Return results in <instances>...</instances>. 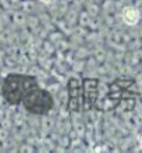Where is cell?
<instances>
[{"label": "cell", "instance_id": "7a4b0ae2", "mask_svg": "<svg viewBox=\"0 0 142 153\" xmlns=\"http://www.w3.org/2000/svg\"><path fill=\"white\" fill-rule=\"evenodd\" d=\"M21 102L25 109L33 114H45L53 107L52 95L43 89L36 88V86L31 89Z\"/></svg>", "mask_w": 142, "mask_h": 153}, {"label": "cell", "instance_id": "8992f818", "mask_svg": "<svg viewBox=\"0 0 142 153\" xmlns=\"http://www.w3.org/2000/svg\"><path fill=\"white\" fill-rule=\"evenodd\" d=\"M139 143H141V146H142V135L139 137Z\"/></svg>", "mask_w": 142, "mask_h": 153}, {"label": "cell", "instance_id": "3957f363", "mask_svg": "<svg viewBox=\"0 0 142 153\" xmlns=\"http://www.w3.org/2000/svg\"><path fill=\"white\" fill-rule=\"evenodd\" d=\"M96 81L88 79L85 81V107H89L95 100V96H96Z\"/></svg>", "mask_w": 142, "mask_h": 153}, {"label": "cell", "instance_id": "277c9868", "mask_svg": "<svg viewBox=\"0 0 142 153\" xmlns=\"http://www.w3.org/2000/svg\"><path fill=\"white\" fill-rule=\"evenodd\" d=\"M123 20L127 25H135L139 20V13L134 7H127L123 10Z\"/></svg>", "mask_w": 142, "mask_h": 153}, {"label": "cell", "instance_id": "6da1fadb", "mask_svg": "<svg viewBox=\"0 0 142 153\" xmlns=\"http://www.w3.org/2000/svg\"><path fill=\"white\" fill-rule=\"evenodd\" d=\"M35 86H36V81L32 76L11 74L3 82V96L8 103L17 105Z\"/></svg>", "mask_w": 142, "mask_h": 153}, {"label": "cell", "instance_id": "5b68a950", "mask_svg": "<svg viewBox=\"0 0 142 153\" xmlns=\"http://www.w3.org/2000/svg\"><path fill=\"white\" fill-rule=\"evenodd\" d=\"M41 1H42V3H45V4H50L53 0H41Z\"/></svg>", "mask_w": 142, "mask_h": 153}]
</instances>
